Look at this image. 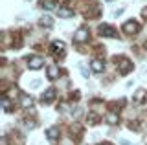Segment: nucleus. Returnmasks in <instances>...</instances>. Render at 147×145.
Returning a JSON list of instances; mask_svg holds the SVG:
<instances>
[{"mask_svg":"<svg viewBox=\"0 0 147 145\" xmlns=\"http://www.w3.org/2000/svg\"><path fill=\"white\" fill-rule=\"evenodd\" d=\"M116 62H118V68H119V74H121V75L129 74V72L134 68V66H132V62L129 61L127 57H119V59L116 57Z\"/></svg>","mask_w":147,"mask_h":145,"instance_id":"f257e3e1","label":"nucleus"},{"mask_svg":"<svg viewBox=\"0 0 147 145\" xmlns=\"http://www.w3.org/2000/svg\"><path fill=\"white\" fill-rule=\"evenodd\" d=\"M123 31H125L127 35H134L140 31V24H138L136 20H127L125 24H123Z\"/></svg>","mask_w":147,"mask_h":145,"instance_id":"f03ea898","label":"nucleus"},{"mask_svg":"<svg viewBox=\"0 0 147 145\" xmlns=\"http://www.w3.org/2000/svg\"><path fill=\"white\" fill-rule=\"evenodd\" d=\"M88 35H90L88 28H86V26H81V28L76 31L74 39H76V42H85V40H88Z\"/></svg>","mask_w":147,"mask_h":145,"instance_id":"7ed1b4c3","label":"nucleus"},{"mask_svg":"<svg viewBox=\"0 0 147 145\" xmlns=\"http://www.w3.org/2000/svg\"><path fill=\"white\" fill-rule=\"evenodd\" d=\"M99 35H103V37H109V39H114L118 35V31L112 28V26H109V24H103V26H99Z\"/></svg>","mask_w":147,"mask_h":145,"instance_id":"20e7f679","label":"nucleus"},{"mask_svg":"<svg viewBox=\"0 0 147 145\" xmlns=\"http://www.w3.org/2000/svg\"><path fill=\"white\" fill-rule=\"evenodd\" d=\"M42 64H44V59L39 57V55H33V57L28 59V66L31 70H39V68H42Z\"/></svg>","mask_w":147,"mask_h":145,"instance_id":"39448f33","label":"nucleus"},{"mask_svg":"<svg viewBox=\"0 0 147 145\" xmlns=\"http://www.w3.org/2000/svg\"><path fill=\"white\" fill-rule=\"evenodd\" d=\"M57 15L61 17V19H72V17H74V9L63 6V7H59V9H57Z\"/></svg>","mask_w":147,"mask_h":145,"instance_id":"423d86ee","label":"nucleus"},{"mask_svg":"<svg viewBox=\"0 0 147 145\" xmlns=\"http://www.w3.org/2000/svg\"><path fill=\"white\" fill-rule=\"evenodd\" d=\"M52 52L55 53V55L63 57V52H64V42L63 40H55V42H52Z\"/></svg>","mask_w":147,"mask_h":145,"instance_id":"0eeeda50","label":"nucleus"},{"mask_svg":"<svg viewBox=\"0 0 147 145\" xmlns=\"http://www.w3.org/2000/svg\"><path fill=\"white\" fill-rule=\"evenodd\" d=\"M46 138H48L50 142L59 140V127H50V129L46 130Z\"/></svg>","mask_w":147,"mask_h":145,"instance_id":"6e6552de","label":"nucleus"},{"mask_svg":"<svg viewBox=\"0 0 147 145\" xmlns=\"http://www.w3.org/2000/svg\"><path fill=\"white\" fill-rule=\"evenodd\" d=\"M55 94H57V92H55V88H48L42 94V103H52L53 99H55Z\"/></svg>","mask_w":147,"mask_h":145,"instance_id":"1a4fd4ad","label":"nucleus"},{"mask_svg":"<svg viewBox=\"0 0 147 145\" xmlns=\"http://www.w3.org/2000/svg\"><path fill=\"white\" fill-rule=\"evenodd\" d=\"M90 66H92V70H94L96 74H101V72H103V68H105L103 61H99V59H94V61L90 62Z\"/></svg>","mask_w":147,"mask_h":145,"instance_id":"9d476101","label":"nucleus"},{"mask_svg":"<svg viewBox=\"0 0 147 145\" xmlns=\"http://www.w3.org/2000/svg\"><path fill=\"white\" fill-rule=\"evenodd\" d=\"M46 75H48V79H57L59 77V68L57 66H50L48 70H46Z\"/></svg>","mask_w":147,"mask_h":145,"instance_id":"9b49d317","label":"nucleus"},{"mask_svg":"<svg viewBox=\"0 0 147 145\" xmlns=\"http://www.w3.org/2000/svg\"><path fill=\"white\" fill-rule=\"evenodd\" d=\"M20 105L24 108H31V107H33V97H31V96H22L20 97Z\"/></svg>","mask_w":147,"mask_h":145,"instance_id":"f8f14e48","label":"nucleus"},{"mask_svg":"<svg viewBox=\"0 0 147 145\" xmlns=\"http://www.w3.org/2000/svg\"><path fill=\"white\" fill-rule=\"evenodd\" d=\"M105 119H107V123H109V125H118L119 117H118V114H114V112H109Z\"/></svg>","mask_w":147,"mask_h":145,"instance_id":"ddd939ff","label":"nucleus"},{"mask_svg":"<svg viewBox=\"0 0 147 145\" xmlns=\"http://www.w3.org/2000/svg\"><path fill=\"white\" fill-rule=\"evenodd\" d=\"M2 108H4V112H11V110H13V103L9 101L6 96L2 97Z\"/></svg>","mask_w":147,"mask_h":145,"instance_id":"4468645a","label":"nucleus"},{"mask_svg":"<svg viewBox=\"0 0 147 145\" xmlns=\"http://www.w3.org/2000/svg\"><path fill=\"white\" fill-rule=\"evenodd\" d=\"M70 132H72V136L76 134V138H81V134H83V129H81V125H72L70 127Z\"/></svg>","mask_w":147,"mask_h":145,"instance_id":"2eb2a0df","label":"nucleus"},{"mask_svg":"<svg viewBox=\"0 0 147 145\" xmlns=\"http://www.w3.org/2000/svg\"><path fill=\"white\" fill-rule=\"evenodd\" d=\"M40 24L46 26V28H52V26H53L52 17H50V15H42V19H40Z\"/></svg>","mask_w":147,"mask_h":145,"instance_id":"dca6fc26","label":"nucleus"},{"mask_svg":"<svg viewBox=\"0 0 147 145\" xmlns=\"http://www.w3.org/2000/svg\"><path fill=\"white\" fill-rule=\"evenodd\" d=\"M86 121H88V125H96L99 121V116L96 114V112H88V117H86Z\"/></svg>","mask_w":147,"mask_h":145,"instance_id":"f3484780","label":"nucleus"},{"mask_svg":"<svg viewBox=\"0 0 147 145\" xmlns=\"http://www.w3.org/2000/svg\"><path fill=\"white\" fill-rule=\"evenodd\" d=\"M42 7L44 9H55V0H42Z\"/></svg>","mask_w":147,"mask_h":145,"instance_id":"a211bd4d","label":"nucleus"},{"mask_svg":"<svg viewBox=\"0 0 147 145\" xmlns=\"http://www.w3.org/2000/svg\"><path fill=\"white\" fill-rule=\"evenodd\" d=\"M144 97H145V90H142V88H140V90H138V92L134 94V101H136V103H140Z\"/></svg>","mask_w":147,"mask_h":145,"instance_id":"6ab92c4d","label":"nucleus"},{"mask_svg":"<svg viewBox=\"0 0 147 145\" xmlns=\"http://www.w3.org/2000/svg\"><path fill=\"white\" fill-rule=\"evenodd\" d=\"M79 68H81V74H83V77H88V70H86V68L83 66V64H81Z\"/></svg>","mask_w":147,"mask_h":145,"instance_id":"aec40b11","label":"nucleus"},{"mask_svg":"<svg viewBox=\"0 0 147 145\" xmlns=\"http://www.w3.org/2000/svg\"><path fill=\"white\" fill-rule=\"evenodd\" d=\"M0 142H2V145H7V138H6V136H2V140H0Z\"/></svg>","mask_w":147,"mask_h":145,"instance_id":"412c9836","label":"nucleus"},{"mask_svg":"<svg viewBox=\"0 0 147 145\" xmlns=\"http://www.w3.org/2000/svg\"><path fill=\"white\" fill-rule=\"evenodd\" d=\"M142 15H144V17H145V19H147V7H145V9H144V11H142Z\"/></svg>","mask_w":147,"mask_h":145,"instance_id":"4be33fe9","label":"nucleus"},{"mask_svg":"<svg viewBox=\"0 0 147 145\" xmlns=\"http://www.w3.org/2000/svg\"><path fill=\"white\" fill-rule=\"evenodd\" d=\"M145 50H147V42H145Z\"/></svg>","mask_w":147,"mask_h":145,"instance_id":"5701e85b","label":"nucleus"}]
</instances>
